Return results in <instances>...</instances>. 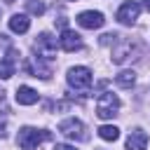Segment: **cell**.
Returning <instances> with one entry per match:
<instances>
[{"label":"cell","mask_w":150,"mask_h":150,"mask_svg":"<svg viewBox=\"0 0 150 150\" xmlns=\"http://www.w3.org/2000/svg\"><path fill=\"white\" fill-rule=\"evenodd\" d=\"M98 136L103 141H117L120 138V129L112 127V124H103V127H98Z\"/></svg>","instance_id":"cell-14"},{"label":"cell","mask_w":150,"mask_h":150,"mask_svg":"<svg viewBox=\"0 0 150 150\" xmlns=\"http://www.w3.org/2000/svg\"><path fill=\"white\" fill-rule=\"evenodd\" d=\"M145 9H148V12H150V0H145Z\"/></svg>","instance_id":"cell-17"},{"label":"cell","mask_w":150,"mask_h":150,"mask_svg":"<svg viewBox=\"0 0 150 150\" xmlns=\"http://www.w3.org/2000/svg\"><path fill=\"white\" fill-rule=\"evenodd\" d=\"M0 94H2V91H0Z\"/></svg>","instance_id":"cell-19"},{"label":"cell","mask_w":150,"mask_h":150,"mask_svg":"<svg viewBox=\"0 0 150 150\" xmlns=\"http://www.w3.org/2000/svg\"><path fill=\"white\" fill-rule=\"evenodd\" d=\"M138 14H141V5L134 2V0H129V2H124V5L117 9V21L124 23V26H131V23L138 19Z\"/></svg>","instance_id":"cell-6"},{"label":"cell","mask_w":150,"mask_h":150,"mask_svg":"<svg viewBox=\"0 0 150 150\" xmlns=\"http://www.w3.org/2000/svg\"><path fill=\"white\" fill-rule=\"evenodd\" d=\"M49 138V131H38V129H33V127H23V129H19V148L21 150H35L42 141H47Z\"/></svg>","instance_id":"cell-1"},{"label":"cell","mask_w":150,"mask_h":150,"mask_svg":"<svg viewBox=\"0 0 150 150\" xmlns=\"http://www.w3.org/2000/svg\"><path fill=\"white\" fill-rule=\"evenodd\" d=\"M68 84L77 91H87L91 87V70L84 66H75L68 70Z\"/></svg>","instance_id":"cell-3"},{"label":"cell","mask_w":150,"mask_h":150,"mask_svg":"<svg viewBox=\"0 0 150 150\" xmlns=\"http://www.w3.org/2000/svg\"><path fill=\"white\" fill-rule=\"evenodd\" d=\"M54 150H75L73 145H68V143H56L54 145Z\"/></svg>","instance_id":"cell-16"},{"label":"cell","mask_w":150,"mask_h":150,"mask_svg":"<svg viewBox=\"0 0 150 150\" xmlns=\"http://www.w3.org/2000/svg\"><path fill=\"white\" fill-rule=\"evenodd\" d=\"M148 145V134L143 129H134L129 131V138H127V150H145Z\"/></svg>","instance_id":"cell-9"},{"label":"cell","mask_w":150,"mask_h":150,"mask_svg":"<svg viewBox=\"0 0 150 150\" xmlns=\"http://www.w3.org/2000/svg\"><path fill=\"white\" fill-rule=\"evenodd\" d=\"M59 45H61V49H66V52H77V49H82V40H80V35L73 33V30H68V28L61 33Z\"/></svg>","instance_id":"cell-8"},{"label":"cell","mask_w":150,"mask_h":150,"mask_svg":"<svg viewBox=\"0 0 150 150\" xmlns=\"http://www.w3.org/2000/svg\"><path fill=\"white\" fill-rule=\"evenodd\" d=\"M7 2H16V0H7Z\"/></svg>","instance_id":"cell-18"},{"label":"cell","mask_w":150,"mask_h":150,"mask_svg":"<svg viewBox=\"0 0 150 150\" xmlns=\"http://www.w3.org/2000/svg\"><path fill=\"white\" fill-rule=\"evenodd\" d=\"M35 52L40 54V59H52L56 54V38H52L49 33H40L35 40Z\"/></svg>","instance_id":"cell-5"},{"label":"cell","mask_w":150,"mask_h":150,"mask_svg":"<svg viewBox=\"0 0 150 150\" xmlns=\"http://www.w3.org/2000/svg\"><path fill=\"white\" fill-rule=\"evenodd\" d=\"M26 9H28L30 14H38V16H40V14L45 12V5H42L40 0H26Z\"/></svg>","instance_id":"cell-15"},{"label":"cell","mask_w":150,"mask_h":150,"mask_svg":"<svg viewBox=\"0 0 150 150\" xmlns=\"http://www.w3.org/2000/svg\"><path fill=\"white\" fill-rule=\"evenodd\" d=\"M30 28V19L26 14H12L9 19V30L12 33H26Z\"/></svg>","instance_id":"cell-12"},{"label":"cell","mask_w":150,"mask_h":150,"mask_svg":"<svg viewBox=\"0 0 150 150\" xmlns=\"http://www.w3.org/2000/svg\"><path fill=\"white\" fill-rule=\"evenodd\" d=\"M59 131H61L63 136L73 138V141H84V138H87V134H84V124H82L80 120H75V117L63 120V122L59 124Z\"/></svg>","instance_id":"cell-4"},{"label":"cell","mask_w":150,"mask_h":150,"mask_svg":"<svg viewBox=\"0 0 150 150\" xmlns=\"http://www.w3.org/2000/svg\"><path fill=\"white\" fill-rule=\"evenodd\" d=\"M117 110H120V98H117V94L103 91V94L98 96V101H96V115H98L101 120H110L112 115H117Z\"/></svg>","instance_id":"cell-2"},{"label":"cell","mask_w":150,"mask_h":150,"mask_svg":"<svg viewBox=\"0 0 150 150\" xmlns=\"http://www.w3.org/2000/svg\"><path fill=\"white\" fill-rule=\"evenodd\" d=\"M14 96H16V103H21V105H33V103H38V91H35L33 87H28V84L19 87Z\"/></svg>","instance_id":"cell-10"},{"label":"cell","mask_w":150,"mask_h":150,"mask_svg":"<svg viewBox=\"0 0 150 150\" xmlns=\"http://www.w3.org/2000/svg\"><path fill=\"white\" fill-rule=\"evenodd\" d=\"M77 23H80L82 28L94 30V28H101V26L105 23V19H103V14H101V12L89 9V12H80V14H77Z\"/></svg>","instance_id":"cell-7"},{"label":"cell","mask_w":150,"mask_h":150,"mask_svg":"<svg viewBox=\"0 0 150 150\" xmlns=\"http://www.w3.org/2000/svg\"><path fill=\"white\" fill-rule=\"evenodd\" d=\"M115 82H117V87H124V89H129V87L136 82V73H134V70H122V73L115 77Z\"/></svg>","instance_id":"cell-13"},{"label":"cell","mask_w":150,"mask_h":150,"mask_svg":"<svg viewBox=\"0 0 150 150\" xmlns=\"http://www.w3.org/2000/svg\"><path fill=\"white\" fill-rule=\"evenodd\" d=\"M14 61H16V49H9L7 56L0 61V77L2 80H7V77L14 75Z\"/></svg>","instance_id":"cell-11"}]
</instances>
